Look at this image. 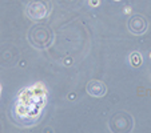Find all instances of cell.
I'll return each mask as SVG.
<instances>
[{
    "label": "cell",
    "mask_w": 151,
    "mask_h": 133,
    "mask_svg": "<svg viewBox=\"0 0 151 133\" xmlns=\"http://www.w3.org/2000/svg\"><path fill=\"white\" fill-rule=\"evenodd\" d=\"M32 91L37 96H46V88L43 87L42 84H36L35 87H32Z\"/></svg>",
    "instance_id": "1"
},
{
    "label": "cell",
    "mask_w": 151,
    "mask_h": 133,
    "mask_svg": "<svg viewBox=\"0 0 151 133\" xmlns=\"http://www.w3.org/2000/svg\"><path fill=\"white\" fill-rule=\"evenodd\" d=\"M91 4L92 6H96V4H99V0H91Z\"/></svg>",
    "instance_id": "2"
}]
</instances>
